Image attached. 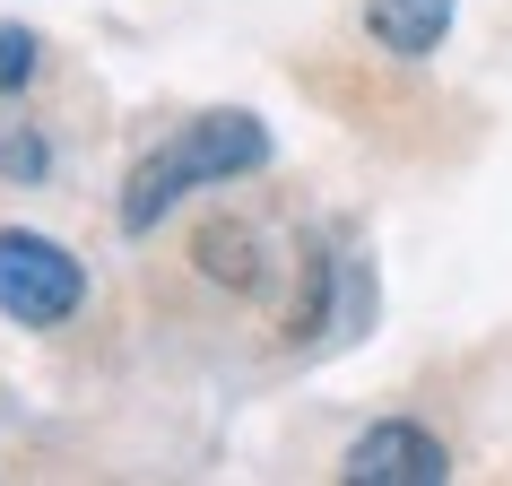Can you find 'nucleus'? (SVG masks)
Returning <instances> with one entry per match:
<instances>
[{
    "mask_svg": "<svg viewBox=\"0 0 512 486\" xmlns=\"http://www.w3.org/2000/svg\"><path fill=\"white\" fill-rule=\"evenodd\" d=\"M79 304H87V270L53 235L0 226V313H9V322L18 330H61Z\"/></svg>",
    "mask_w": 512,
    "mask_h": 486,
    "instance_id": "obj_2",
    "label": "nucleus"
},
{
    "mask_svg": "<svg viewBox=\"0 0 512 486\" xmlns=\"http://www.w3.org/2000/svg\"><path fill=\"white\" fill-rule=\"evenodd\" d=\"M261 165H270V131L252 113H200V122H183L165 148H148L131 165V183H122V235H148L183 191L235 183V174H261Z\"/></svg>",
    "mask_w": 512,
    "mask_h": 486,
    "instance_id": "obj_1",
    "label": "nucleus"
},
{
    "mask_svg": "<svg viewBox=\"0 0 512 486\" xmlns=\"http://www.w3.org/2000/svg\"><path fill=\"white\" fill-rule=\"evenodd\" d=\"M365 35L391 61H426L452 35V0H365Z\"/></svg>",
    "mask_w": 512,
    "mask_h": 486,
    "instance_id": "obj_4",
    "label": "nucleus"
},
{
    "mask_svg": "<svg viewBox=\"0 0 512 486\" xmlns=\"http://www.w3.org/2000/svg\"><path fill=\"white\" fill-rule=\"evenodd\" d=\"M35 61H44V53H35V35H27V27H0V87H27V79H35Z\"/></svg>",
    "mask_w": 512,
    "mask_h": 486,
    "instance_id": "obj_6",
    "label": "nucleus"
},
{
    "mask_svg": "<svg viewBox=\"0 0 512 486\" xmlns=\"http://www.w3.org/2000/svg\"><path fill=\"white\" fill-rule=\"evenodd\" d=\"M191 261H200V270H209L217 287L252 296V287H261V226H243V217H226V226H200Z\"/></svg>",
    "mask_w": 512,
    "mask_h": 486,
    "instance_id": "obj_5",
    "label": "nucleus"
},
{
    "mask_svg": "<svg viewBox=\"0 0 512 486\" xmlns=\"http://www.w3.org/2000/svg\"><path fill=\"white\" fill-rule=\"evenodd\" d=\"M348 486H443L452 478V452L434 443L426 426H365L339 460Z\"/></svg>",
    "mask_w": 512,
    "mask_h": 486,
    "instance_id": "obj_3",
    "label": "nucleus"
},
{
    "mask_svg": "<svg viewBox=\"0 0 512 486\" xmlns=\"http://www.w3.org/2000/svg\"><path fill=\"white\" fill-rule=\"evenodd\" d=\"M0 174H44V148L35 139H0Z\"/></svg>",
    "mask_w": 512,
    "mask_h": 486,
    "instance_id": "obj_7",
    "label": "nucleus"
}]
</instances>
